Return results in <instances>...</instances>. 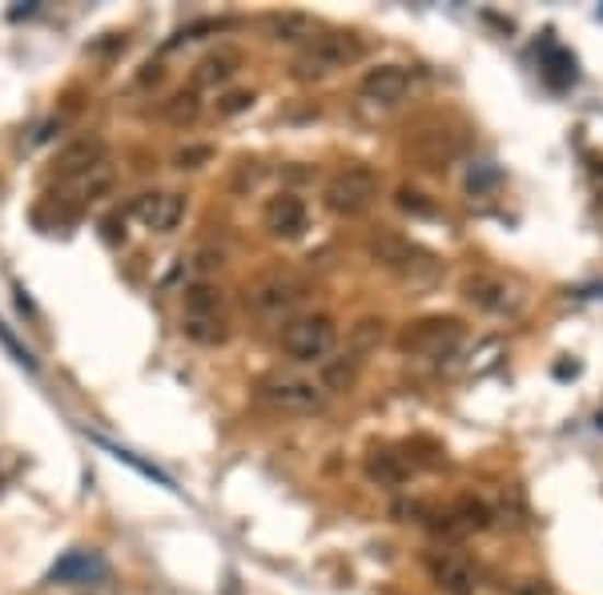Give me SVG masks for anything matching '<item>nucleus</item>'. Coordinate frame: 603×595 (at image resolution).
<instances>
[{
  "label": "nucleus",
  "instance_id": "6ab92c4d",
  "mask_svg": "<svg viewBox=\"0 0 603 595\" xmlns=\"http://www.w3.org/2000/svg\"><path fill=\"white\" fill-rule=\"evenodd\" d=\"M367 479L379 487H403L410 479V463L403 455H394V451H370L367 455Z\"/></svg>",
  "mask_w": 603,
  "mask_h": 595
},
{
  "label": "nucleus",
  "instance_id": "393cba45",
  "mask_svg": "<svg viewBox=\"0 0 603 595\" xmlns=\"http://www.w3.org/2000/svg\"><path fill=\"white\" fill-rule=\"evenodd\" d=\"M398 210L415 213V218H431V213H434V201H427V194H419V189L403 186V189H398Z\"/></svg>",
  "mask_w": 603,
  "mask_h": 595
},
{
  "label": "nucleus",
  "instance_id": "0eeeda50",
  "mask_svg": "<svg viewBox=\"0 0 603 595\" xmlns=\"http://www.w3.org/2000/svg\"><path fill=\"white\" fill-rule=\"evenodd\" d=\"M134 213V222L149 234H173L185 218V198L182 194H173V189H149L141 198H134L129 206Z\"/></svg>",
  "mask_w": 603,
  "mask_h": 595
},
{
  "label": "nucleus",
  "instance_id": "9b49d317",
  "mask_svg": "<svg viewBox=\"0 0 603 595\" xmlns=\"http://www.w3.org/2000/svg\"><path fill=\"white\" fill-rule=\"evenodd\" d=\"M367 249L374 254V261H382L386 270H398V273H415L419 266H427V270H431V266H434V261L427 258L419 246H410L407 237L391 234V230H382V234L370 237Z\"/></svg>",
  "mask_w": 603,
  "mask_h": 595
},
{
  "label": "nucleus",
  "instance_id": "b1692460",
  "mask_svg": "<svg viewBox=\"0 0 603 595\" xmlns=\"http://www.w3.org/2000/svg\"><path fill=\"white\" fill-rule=\"evenodd\" d=\"M197 109H201V105H197V93L189 89V93H177V97L165 105V117H170L173 125H189L197 121Z\"/></svg>",
  "mask_w": 603,
  "mask_h": 595
},
{
  "label": "nucleus",
  "instance_id": "a878e982",
  "mask_svg": "<svg viewBox=\"0 0 603 595\" xmlns=\"http://www.w3.org/2000/svg\"><path fill=\"white\" fill-rule=\"evenodd\" d=\"M254 105V93H230V97L218 101V117H237V113H246Z\"/></svg>",
  "mask_w": 603,
  "mask_h": 595
},
{
  "label": "nucleus",
  "instance_id": "2eb2a0df",
  "mask_svg": "<svg viewBox=\"0 0 603 595\" xmlns=\"http://www.w3.org/2000/svg\"><path fill=\"white\" fill-rule=\"evenodd\" d=\"M242 61H246V57H242L234 45H222V49L206 52L194 69V85L197 89H218V85H225V81H234Z\"/></svg>",
  "mask_w": 603,
  "mask_h": 595
},
{
  "label": "nucleus",
  "instance_id": "20e7f679",
  "mask_svg": "<svg viewBox=\"0 0 603 595\" xmlns=\"http://www.w3.org/2000/svg\"><path fill=\"white\" fill-rule=\"evenodd\" d=\"M338 347V326L331 314H302L294 323H286L282 350L294 362H326Z\"/></svg>",
  "mask_w": 603,
  "mask_h": 595
},
{
  "label": "nucleus",
  "instance_id": "f257e3e1",
  "mask_svg": "<svg viewBox=\"0 0 603 595\" xmlns=\"http://www.w3.org/2000/svg\"><path fill=\"white\" fill-rule=\"evenodd\" d=\"M382 177L370 170V165H343L326 177L322 186V206L334 213V218H358L367 213L374 201H379Z\"/></svg>",
  "mask_w": 603,
  "mask_h": 595
},
{
  "label": "nucleus",
  "instance_id": "5701e85b",
  "mask_svg": "<svg viewBox=\"0 0 603 595\" xmlns=\"http://www.w3.org/2000/svg\"><path fill=\"white\" fill-rule=\"evenodd\" d=\"M382 326H386L382 318H362V323L350 330V350H358V354H370V350L382 342V335H386Z\"/></svg>",
  "mask_w": 603,
  "mask_h": 595
},
{
  "label": "nucleus",
  "instance_id": "ddd939ff",
  "mask_svg": "<svg viewBox=\"0 0 603 595\" xmlns=\"http://www.w3.org/2000/svg\"><path fill=\"white\" fill-rule=\"evenodd\" d=\"M105 158H109L105 141H101L97 133H81V137H73V141L61 149V153H57L53 170H57V177H61V182H73L77 174L93 170V165L105 162Z\"/></svg>",
  "mask_w": 603,
  "mask_h": 595
},
{
  "label": "nucleus",
  "instance_id": "7ed1b4c3",
  "mask_svg": "<svg viewBox=\"0 0 603 595\" xmlns=\"http://www.w3.org/2000/svg\"><path fill=\"white\" fill-rule=\"evenodd\" d=\"M358 57H362V40L355 33H314V40H306L294 57V77L322 81V77H334L338 69L355 65Z\"/></svg>",
  "mask_w": 603,
  "mask_h": 595
},
{
  "label": "nucleus",
  "instance_id": "cd10ccee",
  "mask_svg": "<svg viewBox=\"0 0 603 595\" xmlns=\"http://www.w3.org/2000/svg\"><path fill=\"white\" fill-rule=\"evenodd\" d=\"M213 266H222V249L213 254V249H201L197 254V270H213Z\"/></svg>",
  "mask_w": 603,
  "mask_h": 595
},
{
  "label": "nucleus",
  "instance_id": "c756f323",
  "mask_svg": "<svg viewBox=\"0 0 603 595\" xmlns=\"http://www.w3.org/2000/svg\"><path fill=\"white\" fill-rule=\"evenodd\" d=\"M595 177H600V186H603V170H600V174H595Z\"/></svg>",
  "mask_w": 603,
  "mask_h": 595
},
{
  "label": "nucleus",
  "instance_id": "412c9836",
  "mask_svg": "<svg viewBox=\"0 0 603 595\" xmlns=\"http://www.w3.org/2000/svg\"><path fill=\"white\" fill-rule=\"evenodd\" d=\"M182 335L197 347H222L230 338V326L225 318H182Z\"/></svg>",
  "mask_w": 603,
  "mask_h": 595
},
{
  "label": "nucleus",
  "instance_id": "4be33fe9",
  "mask_svg": "<svg viewBox=\"0 0 603 595\" xmlns=\"http://www.w3.org/2000/svg\"><path fill=\"white\" fill-rule=\"evenodd\" d=\"M455 520L463 532H483V527H491V511H487V503H479V499H459L455 503Z\"/></svg>",
  "mask_w": 603,
  "mask_h": 595
},
{
  "label": "nucleus",
  "instance_id": "9d476101",
  "mask_svg": "<svg viewBox=\"0 0 603 595\" xmlns=\"http://www.w3.org/2000/svg\"><path fill=\"white\" fill-rule=\"evenodd\" d=\"M431 580L443 595H475V587H479V571L471 568V559L459 556V551H434Z\"/></svg>",
  "mask_w": 603,
  "mask_h": 595
},
{
  "label": "nucleus",
  "instance_id": "1a4fd4ad",
  "mask_svg": "<svg viewBox=\"0 0 603 595\" xmlns=\"http://www.w3.org/2000/svg\"><path fill=\"white\" fill-rule=\"evenodd\" d=\"M410 85H415L410 69H403V65H379V69H370L358 81V97L367 101V105H379V109H394V105L407 101Z\"/></svg>",
  "mask_w": 603,
  "mask_h": 595
},
{
  "label": "nucleus",
  "instance_id": "4468645a",
  "mask_svg": "<svg viewBox=\"0 0 603 595\" xmlns=\"http://www.w3.org/2000/svg\"><path fill=\"white\" fill-rule=\"evenodd\" d=\"M362 362H367V354H358V350H334L331 359L318 366V383L326 395H343V390H350V386L358 383V374H362Z\"/></svg>",
  "mask_w": 603,
  "mask_h": 595
},
{
  "label": "nucleus",
  "instance_id": "aec40b11",
  "mask_svg": "<svg viewBox=\"0 0 603 595\" xmlns=\"http://www.w3.org/2000/svg\"><path fill=\"white\" fill-rule=\"evenodd\" d=\"M266 28H270V40H282V45L314 40V21L306 13H274Z\"/></svg>",
  "mask_w": 603,
  "mask_h": 595
},
{
  "label": "nucleus",
  "instance_id": "39448f33",
  "mask_svg": "<svg viewBox=\"0 0 603 595\" xmlns=\"http://www.w3.org/2000/svg\"><path fill=\"white\" fill-rule=\"evenodd\" d=\"M258 398L278 415H314L326 402V390L318 378H306V374H270L258 386Z\"/></svg>",
  "mask_w": 603,
  "mask_h": 595
},
{
  "label": "nucleus",
  "instance_id": "423d86ee",
  "mask_svg": "<svg viewBox=\"0 0 603 595\" xmlns=\"http://www.w3.org/2000/svg\"><path fill=\"white\" fill-rule=\"evenodd\" d=\"M463 342V323L459 318H422V323L407 326L398 338V350L410 359H451Z\"/></svg>",
  "mask_w": 603,
  "mask_h": 595
},
{
  "label": "nucleus",
  "instance_id": "f8f14e48",
  "mask_svg": "<svg viewBox=\"0 0 603 595\" xmlns=\"http://www.w3.org/2000/svg\"><path fill=\"white\" fill-rule=\"evenodd\" d=\"M113 182H117V170H113V162L105 158V162H97L93 170H85V174H77L73 182H61L65 198L73 210H85V206H93V201L109 198Z\"/></svg>",
  "mask_w": 603,
  "mask_h": 595
},
{
  "label": "nucleus",
  "instance_id": "c85d7f7f",
  "mask_svg": "<svg viewBox=\"0 0 603 595\" xmlns=\"http://www.w3.org/2000/svg\"><path fill=\"white\" fill-rule=\"evenodd\" d=\"M519 595H552V587L543 580H527V583H519Z\"/></svg>",
  "mask_w": 603,
  "mask_h": 595
},
{
  "label": "nucleus",
  "instance_id": "f3484780",
  "mask_svg": "<svg viewBox=\"0 0 603 595\" xmlns=\"http://www.w3.org/2000/svg\"><path fill=\"white\" fill-rule=\"evenodd\" d=\"M105 580V559L93 551H69L65 559H57L49 571V583H97Z\"/></svg>",
  "mask_w": 603,
  "mask_h": 595
},
{
  "label": "nucleus",
  "instance_id": "dca6fc26",
  "mask_svg": "<svg viewBox=\"0 0 603 595\" xmlns=\"http://www.w3.org/2000/svg\"><path fill=\"white\" fill-rule=\"evenodd\" d=\"M463 298L487 314H503L511 306V285L503 278H495V273H471L463 282Z\"/></svg>",
  "mask_w": 603,
  "mask_h": 595
},
{
  "label": "nucleus",
  "instance_id": "6e6552de",
  "mask_svg": "<svg viewBox=\"0 0 603 595\" xmlns=\"http://www.w3.org/2000/svg\"><path fill=\"white\" fill-rule=\"evenodd\" d=\"M262 230L278 242H298V237L310 230V210L306 201L298 198V194H274L266 206H262Z\"/></svg>",
  "mask_w": 603,
  "mask_h": 595
},
{
  "label": "nucleus",
  "instance_id": "f03ea898",
  "mask_svg": "<svg viewBox=\"0 0 603 595\" xmlns=\"http://www.w3.org/2000/svg\"><path fill=\"white\" fill-rule=\"evenodd\" d=\"M310 298V282L294 270H266L262 278H254L246 290L250 311L258 318H290V314Z\"/></svg>",
  "mask_w": 603,
  "mask_h": 595
},
{
  "label": "nucleus",
  "instance_id": "bb28decb",
  "mask_svg": "<svg viewBox=\"0 0 603 595\" xmlns=\"http://www.w3.org/2000/svg\"><path fill=\"white\" fill-rule=\"evenodd\" d=\"M177 162H182V170H197V162H210V149H185V153H177Z\"/></svg>",
  "mask_w": 603,
  "mask_h": 595
},
{
  "label": "nucleus",
  "instance_id": "a211bd4d",
  "mask_svg": "<svg viewBox=\"0 0 603 595\" xmlns=\"http://www.w3.org/2000/svg\"><path fill=\"white\" fill-rule=\"evenodd\" d=\"M182 318H225V290L213 282H194L185 290Z\"/></svg>",
  "mask_w": 603,
  "mask_h": 595
}]
</instances>
